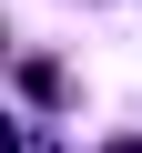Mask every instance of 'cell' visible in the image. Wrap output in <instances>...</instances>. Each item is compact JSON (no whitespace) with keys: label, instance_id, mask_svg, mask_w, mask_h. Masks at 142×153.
Returning <instances> with one entry per match:
<instances>
[{"label":"cell","instance_id":"1","mask_svg":"<svg viewBox=\"0 0 142 153\" xmlns=\"http://www.w3.org/2000/svg\"><path fill=\"white\" fill-rule=\"evenodd\" d=\"M102 153H142V133H122V143H102Z\"/></svg>","mask_w":142,"mask_h":153}]
</instances>
